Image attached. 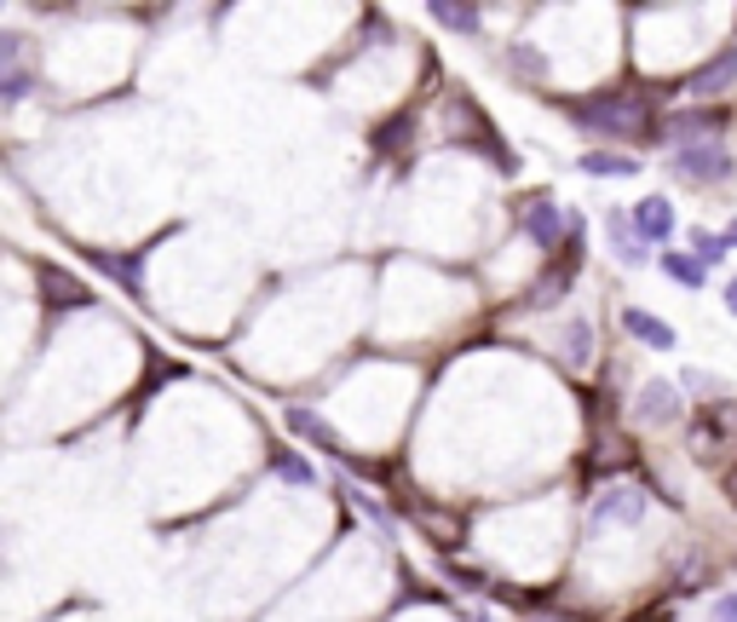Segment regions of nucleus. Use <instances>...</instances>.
Instances as JSON below:
<instances>
[{"instance_id": "obj_23", "label": "nucleus", "mask_w": 737, "mask_h": 622, "mask_svg": "<svg viewBox=\"0 0 737 622\" xmlns=\"http://www.w3.org/2000/svg\"><path fill=\"white\" fill-rule=\"evenodd\" d=\"M691 248H698V259H703V266H714V259H721V236H709V231H691Z\"/></svg>"}, {"instance_id": "obj_25", "label": "nucleus", "mask_w": 737, "mask_h": 622, "mask_svg": "<svg viewBox=\"0 0 737 622\" xmlns=\"http://www.w3.org/2000/svg\"><path fill=\"white\" fill-rule=\"evenodd\" d=\"M17 52H24V41H17L12 29H0V70H7V64H17Z\"/></svg>"}, {"instance_id": "obj_7", "label": "nucleus", "mask_w": 737, "mask_h": 622, "mask_svg": "<svg viewBox=\"0 0 737 622\" xmlns=\"http://www.w3.org/2000/svg\"><path fill=\"white\" fill-rule=\"evenodd\" d=\"M732 82H737V52H721V58H709L686 87H691V98H714V93H726Z\"/></svg>"}, {"instance_id": "obj_24", "label": "nucleus", "mask_w": 737, "mask_h": 622, "mask_svg": "<svg viewBox=\"0 0 737 622\" xmlns=\"http://www.w3.org/2000/svg\"><path fill=\"white\" fill-rule=\"evenodd\" d=\"M507 58H514V64L524 70V82H536V75H542V58H536V52H530V47H514V52H507Z\"/></svg>"}, {"instance_id": "obj_9", "label": "nucleus", "mask_w": 737, "mask_h": 622, "mask_svg": "<svg viewBox=\"0 0 737 622\" xmlns=\"http://www.w3.org/2000/svg\"><path fill=\"white\" fill-rule=\"evenodd\" d=\"M570 277H577V259H559V271H553V266H547V271L536 277V289H530V294H524V312H542V306H547V300H559V294L570 289Z\"/></svg>"}, {"instance_id": "obj_8", "label": "nucleus", "mask_w": 737, "mask_h": 622, "mask_svg": "<svg viewBox=\"0 0 737 622\" xmlns=\"http://www.w3.org/2000/svg\"><path fill=\"white\" fill-rule=\"evenodd\" d=\"M640 415L651 420V427H668V420H680V398H674V380H645Z\"/></svg>"}, {"instance_id": "obj_4", "label": "nucleus", "mask_w": 737, "mask_h": 622, "mask_svg": "<svg viewBox=\"0 0 737 622\" xmlns=\"http://www.w3.org/2000/svg\"><path fill=\"white\" fill-rule=\"evenodd\" d=\"M524 231H530V243L536 248H559V243H570V219L559 214V203L553 196H530L524 203Z\"/></svg>"}, {"instance_id": "obj_20", "label": "nucleus", "mask_w": 737, "mask_h": 622, "mask_svg": "<svg viewBox=\"0 0 737 622\" xmlns=\"http://www.w3.org/2000/svg\"><path fill=\"white\" fill-rule=\"evenodd\" d=\"M98 266H105V271L116 277V283H121V289H133V294H138V283H145V277H138V266H133V259H116V254H98Z\"/></svg>"}, {"instance_id": "obj_1", "label": "nucleus", "mask_w": 737, "mask_h": 622, "mask_svg": "<svg viewBox=\"0 0 737 622\" xmlns=\"http://www.w3.org/2000/svg\"><path fill=\"white\" fill-rule=\"evenodd\" d=\"M565 115L582 133H605V138H628V133H651L645 127V98L640 93H600V98H570Z\"/></svg>"}, {"instance_id": "obj_14", "label": "nucleus", "mask_w": 737, "mask_h": 622, "mask_svg": "<svg viewBox=\"0 0 737 622\" xmlns=\"http://www.w3.org/2000/svg\"><path fill=\"white\" fill-rule=\"evenodd\" d=\"M663 271H668L680 289H703V283H709V266H703V259H691V254H663Z\"/></svg>"}, {"instance_id": "obj_21", "label": "nucleus", "mask_w": 737, "mask_h": 622, "mask_svg": "<svg viewBox=\"0 0 737 622\" xmlns=\"http://www.w3.org/2000/svg\"><path fill=\"white\" fill-rule=\"evenodd\" d=\"M271 473H282L289 485H312V467H305L300 455H289V450H277V455H271Z\"/></svg>"}, {"instance_id": "obj_30", "label": "nucleus", "mask_w": 737, "mask_h": 622, "mask_svg": "<svg viewBox=\"0 0 737 622\" xmlns=\"http://www.w3.org/2000/svg\"><path fill=\"white\" fill-rule=\"evenodd\" d=\"M726 243H737V219H732V231H726Z\"/></svg>"}, {"instance_id": "obj_19", "label": "nucleus", "mask_w": 737, "mask_h": 622, "mask_svg": "<svg viewBox=\"0 0 737 622\" xmlns=\"http://www.w3.org/2000/svg\"><path fill=\"white\" fill-rule=\"evenodd\" d=\"M565 357H570V364H588V357H593V329L588 324L565 329Z\"/></svg>"}, {"instance_id": "obj_28", "label": "nucleus", "mask_w": 737, "mask_h": 622, "mask_svg": "<svg viewBox=\"0 0 737 622\" xmlns=\"http://www.w3.org/2000/svg\"><path fill=\"white\" fill-rule=\"evenodd\" d=\"M726 501H732V508H737V467L726 473Z\"/></svg>"}, {"instance_id": "obj_18", "label": "nucleus", "mask_w": 737, "mask_h": 622, "mask_svg": "<svg viewBox=\"0 0 737 622\" xmlns=\"http://www.w3.org/2000/svg\"><path fill=\"white\" fill-rule=\"evenodd\" d=\"M29 93H35V75L29 70H17V64L0 70V105H17V98H29Z\"/></svg>"}, {"instance_id": "obj_12", "label": "nucleus", "mask_w": 737, "mask_h": 622, "mask_svg": "<svg viewBox=\"0 0 737 622\" xmlns=\"http://www.w3.org/2000/svg\"><path fill=\"white\" fill-rule=\"evenodd\" d=\"M582 173H593V179H628V173H640V162L623 156V150H588L582 156Z\"/></svg>"}, {"instance_id": "obj_5", "label": "nucleus", "mask_w": 737, "mask_h": 622, "mask_svg": "<svg viewBox=\"0 0 737 622\" xmlns=\"http://www.w3.org/2000/svg\"><path fill=\"white\" fill-rule=\"evenodd\" d=\"M40 300H47L52 312H81V306H93V289L75 283V277L58 271V266H40Z\"/></svg>"}, {"instance_id": "obj_27", "label": "nucleus", "mask_w": 737, "mask_h": 622, "mask_svg": "<svg viewBox=\"0 0 737 622\" xmlns=\"http://www.w3.org/2000/svg\"><path fill=\"white\" fill-rule=\"evenodd\" d=\"M686 387H691V392H721V380H709V375H686Z\"/></svg>"}, {"instance_id": "obj_17", "label": "nucleus", "mask_w": 737, "mask_h": 622, "mask_svg": "<svg viewBox=\"0 0 737 622\" xmlns=\"http://www.w3.org/2000/svg\"><path fill=\"white\" fill-rule=\"evenodd\" d=\"M628 461H633V450H623V438H600L593 455H588V467L593 473H617V467H628Z\"/></svg>"}, {"instance_id": "obj_10", "label": "nucleus", "mask_w": 737, "mask_h": 622, "mask_svg": "<svg viewBox=\"0 0 737 622\" xmlns=\"http://www.w3.org/2000/svg\"><path fill=\"white\" fill-rule=\"evenodd\" d=\"M623 324H628V334H633V340H645V346H657V352H674V329L663 324V317H651V312H640V306H628V312H623Z\"/></svg>"}, {"instance_id": "obj_29", "label": "nucleus", "mask_w": 737, "mask_h": 622, "mask_svg": "<svg viewBox=\"0 0 737 622\" xmlns=\"http://www.w3.org/2000/svg\"><path fill=\"white\" fill-rule=\"evenodd\" d=\"M726 306L737 312V277H732V283H726Z\"/></svg>"}, {"instance_id": "obj_11", "label": "nucleus", "mask_w": 737, "mask_h": 622, "mask_svg": "<svg viewBox=\"0 0 737 622\" xmlns=\"http://www.w3.org/2000/svg\"><path fill=\"white\" fill-rule=\"evenodd\" d=\"M605 231H611V248H617L623 266H645V243L633 236V225H628L623 214H605Z\"/></svg>"}, {"instance_id": "obj_3", "label": "nucleus", "mask_w": 737, "mask_h": 622, "mask_svg": "<svg viewBox=\"0 0 737 622\" xmlns=\"http://www.w3.org/2000/svg\"><path fill=\"white\" fill-rule=\"evenodd\" d=\"M714 127H726L721 110H680V115H668V122L651 127V138H668L674 150H686V145H709Z\"/></svg>"}, {"instance_id": "obj_13", "label": "nucleus", "mask_w": 737, "mask_h": 622, "mask_svg": "<svg viewBox=\"0 0 737 622\" xmlns=\"http://www.w3.org/2000/svg\"><path fill=\"white\" fill-rule=\"evenodd\" d=\"M289 427L300 432V438H312V444H323V450H340V438H335V427H329V420H317L312 410H289Z\"/></svg>"}, {"instance_id": "obj_15", "label": "nucleus", "mask_w": 737, "mask_h": 622, "mask_svg": "<svg viewBox=\"0 0 737 622\" xmlns=\"http://www.w3.org/2000/svg\"><path fill=\"white\" fill-rule=\"evenodd\" d=\"M640 513H645V490H617L593 508V519H640Z\"/></svg>"}, {"instance_id": "obj_16", "label": "nucleus", "mask_w": 737, "mask_h": 622, "mask_svg": "<svg viewBox=\"0 0 737 622\" xmlns=\"http://www.w3.org/2000/svg\"><path fill=\"white\" fill-rule=\"evenodd\" d=\"M433 17L444 29H461V35H479V7H456V0H433Z\"/></svg>"}, {"instance_id": "obj_2", "label": "nucleus", "mask_w": 737, "mask_h": 622, "mask_svg": "<svg viewBox=\"0 0 737 622\" xmlns=\"http://www.w3.org/2000/svg\"><path fill=\"white\" fill-rule=\"evenodd\" d=\"M732 173V156L726 145H686V150H674V179L680 185H721V179Z\"/></svg>"}, {"instance_id": "obj_6", "label": "nucleus", "mask_w": 737, "mask_h": 622, "mask_svg": "<svg viewBox=\"0 0 737 622\" xmlns=\"http://www.w3.org/2000/svg\"><path fill=\"white\" fill-rule=\"evenodd\" d=\"M633 236H640V243H668V236H674L668 196H645V203L633 208Z\"/></svg>"}, {"instance_id": "obj_22", "label": "nucleus", "mask_w": 737, "mask_h": 622, "mask_svg": "<svg viewBox=\"0 0 737 622\" xmlns=\"http://www.w3.org/2000/svg\"><path fill=\"white\" fill-rule=\"evenodd\" d=\"M409 133H415V115H392V127H380V133H375V150H398Z\"/></svg>"}, {"instance_id": "obj_26", "label": "nucleus", "mask_w": 737, "mask_h": 622, "mask_svg": "<svg viewBox=\"0 0 737 622\" xmlns=\"http://www.w3.org/2000/svg\"><path fill=\"white\" fill-rule=\"evenodd\" d=\"M709 622H737V594H721V599H714Z\"/></svg>"}]
</instances>
